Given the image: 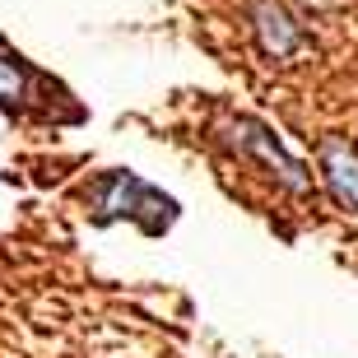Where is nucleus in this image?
<instances>
[{
	"label": "nucleus",
	"mask_w": 358,
	"mask_h": 358,
	"mask_svg": "<svg viewBox=\"0 0 358 358\" xmlns=\"http://www.w3.org/2000/svg\"><path fill=\"white\" fill-rule=\"evenodd\" d=\"M252 24H256V38H261V52L275 56V61H284L303 47V28L293 24V14L279 0H256Z\"/></svg>",
	"instance_id": "7ed1b4c3"
},
{
	"label": "nucleus",
	"mask_w": 358,
	"mask_h": 358,
	"mask_svg": "<svg viewBox=\"0 0 358 358\" xmlns=\"http://www.w3.org/2000/svg\"><path fill=\"white\" fill-rule=\"evenodd\" d=\"M93 214L112 224V219H135L145 233H163L177 219V205L163 191H154L149 182H140L135 173H107L93 186Z\"/></svg>",
	"instance_id": "f257e3e1"
},
{
	"label": "nucleus",
	"mask_w": 358,
	"mask_h": 358,
	"mask_svg": "<svg viewBox=\"0 0 358 358\" xmlns=\"http://www.w3.org/2000/svg\"><path fill=\"white\" fill-rule=\"evenodd\" d=\"M321 173L331 196L358 214V149L349 140H321Z\"/></svg>",
	"instance_id": "20e7f679"
},
{
	"label": "nucleus",
	"mask_w": 358,
	"mask_h": 358,
	"mask_svg": "<svg viewBox=\"0 0 358 358\" xmlns=\"http://www.w3.org/2000/svg\"><path fill=\"white\" fill-rule=\"evenodd\" d=\"M233 140H242V145L252 149L261 163H270V168H275V177H279L284 186H293V191H303V186H307L303 163L289 159V154H284V145H279L266 126H256V121H238V126H233Z\"/></svg>",
	"instance_id": "39448f33"
},
{
	"label": "nucleus",
	"mask_w": 358,
	"mask_h": 358,
	"mask_svg": "<svg viewBox=\"0 0 358 358\" xmlns=\"http://www.w3.org/2000/svg\"><path fill=\"white\" fill-rule=\"evenodd\" d=\"M42 75L28 66L24 56L0 42V112H28L42 93Z\"/></svg>",
	"instance_id": "f03ea898"
}]
</instances>
